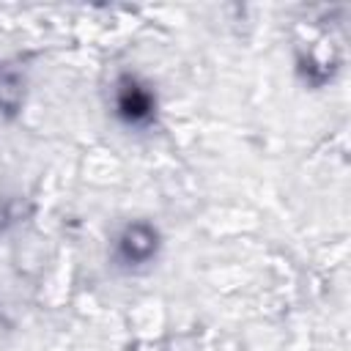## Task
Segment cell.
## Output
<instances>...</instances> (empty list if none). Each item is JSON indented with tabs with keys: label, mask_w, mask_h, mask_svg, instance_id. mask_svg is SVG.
Returning <instances> with one entry per match:
<instances>
[{
	"label": "cell",
	"mask_w": 351,
	"mask_h": 351,
	"mask_svg": "<svg viewBox=\"0 0 351 351\" xmlns=\"http://www.w3.org/2000/svg\"><path fill=\"white\" fill-rule=\"evenodd\" d=\"M121 110H123L132 121H137V118L148 115L151 99H148V93H143L137 85H126V90L121 93Z\"/></svg>",
	"instance_id": "obj_2"
},
{
	"label": "cell",
	"mask_w": 351,
	"mask_h": 351,
	"mask_svg": "<svg viewBox=\"0 0 351 351\" xmlns=\"http://www.w3.org/2000/svg\"><path fill=\"white\" fill-rule=\"evenodd\" d=\"M121 247H123V255L129 261H145L154 252V233L148 228H143V225L129 228L123 241H121Z\"/></svg>",
	"instance_id": "obj_1"
}]
</instances>
